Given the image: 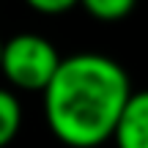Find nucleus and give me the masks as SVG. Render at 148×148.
<instances>
[{
  "mask_svg": "<svg viewBox=\"0 0 148 148\" xmlns=\"http://www.w3.org/2000/svg\"><path fill=\"white\" fill-rule=\"evenodd\" d=\"M115 148H148V90L129 96L112 132Z\"/></svg>",
  "mask_w": 148,
  "mask_h": 148,
  "instance_id": "3",
  "label": "nucleus"
},
{
  "mask_svg": "<svg viewBox=\"0 0 148 148\" xmlns=\"http://www.w3.org/2000/svg\"><path fill=\"white\" fill-rule=\"evenodd\" d=\"M60 66V55L44 36L19 33L3 41L0 71L19 90H44Z\"/></svg>",
  "mask_w": 148,
  "mask_h": 148,
  "instance_id": "2",
  "label": "nucleus"
},
{
  "mask_svg": "<svg viewBox=\"0 0 148 148\" xmlns=\"http://www.w3.org/2000/svg\"><path fill=\"white\" fill-rule=\"evenodd\" d=\"M22 126V107L11 90L0 88V148H5L19 134Z\"/></svg>",
  "mask_w": 148,
  "mask_h": 148,
  "instance_id": "4",
  "label": "nucleus"
},
{
  "mask_svg": "<svg viewBox=\"0 0 148 148\" xmlns=\"http://www.w3.org/2000/svg\"><path fill=\"white\" fill-rule=\"evenodd\" d=\"M27 5H30L33 11H38V14H66V11H71L74 5L79 3V0H25Z\"/></svg>",
  "mask_w": 148,
  "mask_h": 148,
  "instance_id": "6",
  "label": "nucleus"
},
{
  "mask_svg": "<svg viewBox=\"0 0 148 148\" xmlns=\"http://www.w3.org/2000/svg\"><path fill=\"white\" fill-rule=\"evenodd\" d=\"M0 60H3V38H0Z\"/></svg>",
  "mask_w": 148,
  "mask_h": 148,
  "instance_id": "7",
  "label": "nucleus"
},
{
  "mask_svg": "<svg viewBox=\"0 0 148 148\" xmlns=\"http://www.w3.org/2000/svg\"><path fill=\"white\" fill-rule=\"evenodd\" d=\"M41 93L49 132L63 145L96 148L112 140L132 96V82L112 58L77 52L60 58L58 71Z\"/></svg>",
  "mask_w": 148,
  "mask_h": 148,
  "instance_id": "1",
  "label": "nucleus"
},
{
  "mask_svg": "<svg viewBox=\"0 0 148 148\" xmlns=\"http://www.w3.org/2000/svg\"><path fill=\"white\" fill-rule=\"evenodd\" d=\"M79 3H82L85 11H88L90 16H96V19L118 22V19H123V16H129V11L134 8L137 0H79Z\"/></svg>",
  "mask_w": 148,
  "mask_h": 148,
  "instance_id": "5",
  "label": "nucleus"
}]
</instances>
